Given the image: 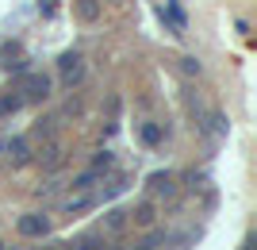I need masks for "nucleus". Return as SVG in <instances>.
Masks as SVG:
<instances>
[{"mask_svg": "<svg viewBox=\"0 0 257 250\" xmlns=\"http://www.w3.org/2000/svg\"><path fill=\"white\" fill-rule=\"evenodd\" d=\"M96 174H100V170H88V174H81V177H77V181H73V189H92V181H96Z\"/></svg>", "mask_w": 257, "mask_h": 250, "instance_id": "nucleus-11", "label": "nucleus"}, {"mask_svg": "<svg viewBox=\"0 0 257 250\" xmlns=\"http://www.w3.org/2000/svg\"><path fill=\"white\" fill-rule=\"evenodd\" d=\"M16 93H23V100H46V97H50V77H46V73H27V69H20Z\"/></svg>", "mask_w": 257, "mask_h": 250, "instance_id": "nucleus-1", "label": "nucleus"}, {"mask_svg": "<svg viewBox=\"0 0 257 250\" xmlns=\"http://www.w3.org/2000/svg\"><path fill=\"white\" fill-rule=\"evenodd\" d=\"M123 223V212H107V227H119Z\"/></svg>", "mask_w": 257, "mask_h": 250, "instance_id": "nucleus-14", "label": "nucleus"}, {"mask_svg": "<svg viewBox=\"0 0 257 250\" xmlns=\"http://www.w3.org/2000/svg\"><path fill=\"white\" fill-rule=\"evenodd\" d=\"M150 193H158V196L165 193V196H169L173 193V174H154L150 177Z\"/></svg>", "mask_w": 257, "mask_h": 250, "instance_id": "nucleus-8", "label": "nucleus"}, {"mask_svg": "<svg viewBox=\"0 0 257 250\" xmlns=\"http://www.w3.org/2000/svg\"><path fill=\"white\" fill-rule=\"evenodd\" d=\"M107 165H111V154H100V158H96V165H92V170H107Z\"/></svg>", "mask_w": 257, "mask_h": 250, "instance_id": "nucleus-15", "label": "nucleus"}, {"mask_svg": "<svg viewBox=\"0 0 257 250\" xmlns=\"http://www.w3.org/2000/svg\"><path fill=\"white\" fill-rule=\"evenodd\" d=\"M81 77H85V62H81L77 54H62V81H65V89H73Z\"/></svg>", "mask_w": 257, "mask_h": 250, "instance_id": "nucleus-3", "label": "nucleus"}, {"mask_svg": "<svg viewBox=\"0 0 257 250\" xmlns=\"http://www.w3.org/2000/svg\"><path fill=\"white\" fill-rule=\"evenodd\" d=\"M142 139H146V142H158L161 131H158V127H142Z\"/></svg>", "mask_w": 257, "mask_h": 250, "instance_id": "nucleus-13", "label": "nucleus"}, {"mask_svg": "<svg viewBox=\"0 0 257 250\" xmlns=\"http://www.w3.org/2000/svg\"><path fill=\"white\" fill-rule=\"evenodd\" d=\"M8 154H12V162H16V165L31 162V146H27V139H12L8 142Z\"/></svg>", "mask_w": 257, "mask_h": 250, "instance_id": "nucleus-7", "label": "nucleus"}, {"mask_svg": "<svg viewBox=\"0 0 257 250\" xmlns=\"http://www.w3.org/2000/svg\"><path fill=\"white\" fill-rule=\"evenodd\" d=\"M46 231H50V219L39 216V212H31V216L20 219V235H27V239H43Z\"/></svg>", "mask_w": 257, "mask_h": 250, "instance_id": "nucleus-2", "label": "nucleus"}, {"mask_svg": "<svg viewBox=\"0 0 257 250\" xmlns=\"http://www.w3.org/2000/svg\"><path fill=\"white\" fill-rule=\"evenodd\" d=\"M135 223H154V204H139V212H135Z\"/></svg>", "mask_w": 257, "mask_h": 250, "instance_id": "nucleus-10", "label": "nucleus"}, {"mask_svg": "<svg viewBox=\"0 0 257 250\" xmlns=\"http://www.w3.org/2000/svg\"><path fill=\"white\" fill-rule=\"evenodd\" d=\"M242 250H253V239H246V246H242Z\"/></svg>", "mask_w": 257, "mask_h": 250, "instance_id": "nucleus-16", "label": "nucleus"}, {"mask_svg": "<svg viewBox=\"0 0 257 250\" xmlns=\"http://www.w3.org/2000/svg\"><path fill=\"white\" fill-rule=\"evenodd\" d=\"M23 108V97H0V116H8V112H20Z\"/></svg>", "mask_w": 257, "mask_h": 250, "instance_id": "nucleus-9", "label": "nucleus"}, {"mask_svg": "<svg viewBox=\"0 0 257 250\" xmlns=\"http://www.w3.org/2000/svg\"><path fill=\"white\" fill-rule=\"evenodd\" d=\"M23 46L20 43H4L0 46V65H4V69H23Z\"/></svg>", "mask_w": 257, "mask_h": 250, "instance_id": "nucleus-4", "label": "nucleus"}, {"mask_svg": "<svg viewBox=\"0 0 257 250\" xmlns=\"http://www.w3.org/2000/svg\"><path fill=\"white\" fill-rule=\"evenodd\" d=\"M181 69L188 77H200V62H196V58H181Z\"/></svg>", "mask_w": 257, "mask_h": 250, "instance_id": "nucleus-12", "label": "nucleus"}, {"mask_svg": "<svg viewBox=\"0 0 257 250\" xmlns=\"http://www.w3.org/2000/svg\"><path fill=\"white\" fill-rule=\"evenodd\" d=\"M73 12L85 23H92V20H100V0H73Z\"/></svg>", "mask_w": 257, "mask_h": 250, "instance_id": "nucleus-5", "label": "nucleus"}, {"mask_svg": "<svg viewBox=\"0 0 257 250\" xmlns=\"http://www.w3.org/2000/svg\"><path fill=\"white\" fill-rule=\"evenodd\" d=\"M161 20H169L173 35H184V12L177 8V4H165V8H161Z\"/></svg>", "mask_w": 257, "mask_h": 250, "instance_id": "nucleus-6", "label": "nucleus"}]
</instances>
